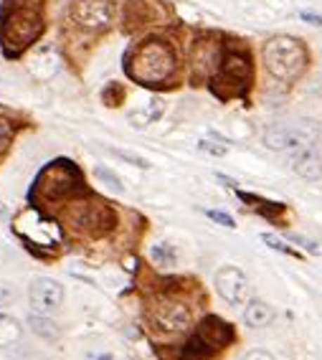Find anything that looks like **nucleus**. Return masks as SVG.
Returning a JSON list of instances; mask_svg holds the SVG:
<instances>
[{"label": "nucleus", "mask_w": 322, "mask_h": 360, "mask_svg": "<svg viewBox=\"0 0 322 360\" xmlns=\"http://www.w3.org/2000/svg\"><path fill=\"white\" fill-rule=\"evenodd\" d=\"M127 74L142 86L168 82L175 71V53L165 41H145L127 56Z\"/></svg>", "instance_id": "obj_1"}, {"label": "nucleus", "mask_w": 322, "mask_h": 360, "mask_svg": "<svg viewBox=\"0 0 322 360\" xmlns=\"http://www.w3.org/2000/svg\"><path fill=\"white\" fill-rule=\"evenodd\" d=\"M41 31H44L41 8L33 6V3L11 6L6 13L0 15V41H3L11 56L26 51L28 46L41 36Z\"/></svg>", "instance_id": "obj_2"}, {"label": "nucleus", "mask_w": 322, "mask_h": 360, "mask_svg": "<svg viewBox=\"0 0 322 360\" xmlns=\"http://www.w3.org/2000/svg\"><path fill=\"white\" fill-rule=\"evenodd\" d=\"M266 71L279 82H295L307 69V49L292 36H274L262 51Z\"/></svg>", "instance_id": "obj_3"}, {"label": "nucleus", "mask_w": 322, "mask_h": 360, "mask_svg": "<svg viewBox=\"0 0 322 360\" xmlns=\"http://www.w3.org/2000/svg\"><path fill=\"white\" fill-rule=\"evenodd\" d=\"M320 140V124L315 120H300V122L292 124H279V127H271L264 132V145L274 153H282V150H302L312 148L315 142Z\"/></svg>", "instance_id": "obj_4"}, {"label": "nucleus", "mask_w": 322, "mask_h": 360, "mask_svg": "<svg viewBox=\"0 0 322 360\" xmlns=\"http://www.w3.org/2000/svg\"><path fill=\"white\" fill-rule=\"evenodd\" d=\"M79 186H82V180H79L77 167L66 160L49 162L36 178V193L46 200L64 198V195L74 193Z\"/></svg>", "instance_id": "obj_5"}, {"label": "nucleus", "mask_w": 322, "mask_h": 360, "mask_svg": "<svg viewBox=\"0 0 322 360\" xmlns=\"http://www.w3.org/2000/svg\"><path fill=\"white\" fill-rule=\"evenodd\" d=\"M249 77H252L249 58L244 53H226V58L221 61L219 77L213 79V91L224 99L241 94L249 86Z\"/></svg>", "instance_id": "obj_6"}, {"label": "nucleus", "mask_w": 322, "mask_h": 360, "mask_svg": "<svg viewBox=\"0 0 322 360\" xmlns=\"http://www.w3.org/2000/svg\"><path fill=\"white\" fill-rule=\"evenodd\" d=\"M71 221L79 231H84L86 236H104L110 233L117 224V216L112 213V208L102 200H86V203H79L71 211Z\"/></svg>", "instance_id": "obj_7"}, {"label": "nucleus", "mask_w": 322, "mask_h": 360, "mask_svg": "<svg viewBox=\"0 0 322 360\" xmlns=\"http://www.w3.org/2000/svg\"><path fill=\"white\" fill-rule=\"evenodd\" d=\"M69 13L77 28L99 33L115 18V6H112V0H74Z\"/></svg>", "instance_id": "obj_8"}, {"label": "nucleus", "mask_w": 322, "mask_h": 360, "mask_svg": "<svg viewBox=\"0 0 322 360\" xmlns=\"http://www.w3.org/2000/svg\"><path fill=\"white\" fill-rule=\"evenodd\" d=\"M150 320L157 330L165 333H183L191 328V309L183 302H175L170 297H160L155 300L150 307Z\"/></svg>", "instance_id": "obj_9"}, {"label": "nucleus", "mask_w": 322, "mask_h": 360, "mask_svg": "<svg viewBox=\"0 0 322 360\" xmlns=\"http://www.w3.org/2000/svg\"><path fill=\"white\" fill-rule=\"evenodd\" d=\"M28 302H31V312H36V315H53L64 302V287L49 277L33 279L28 287Z\"/></svg>", "instance_id": "obj_10"}, {"label": "nucleus", "mask_w": 322, "mask_h": 360, "mask_svg": "<svg viewBox=\"0 0 322 360\" xmlns=\"http://www.w3.org/2000/svg\"><path fill=\"white\" fill-rule=\"evenodd\" d=\"M216 292L231 307H241L246 302V295H249L246 274L238 266H224V269H219L216 271Z\"/></svg>", "instance_id": "obj_11"}, {"label": "nucleus", "mask_w": 322, "mask_h": 360, "mask_svg": "<svg viewBox=\"0 0 322 360\" xmlns=\"http://www.w3.org/2000/svg\"><path fill=\"white\" fill-rule=\"evenodd\" d=\"M208 350H219V347L228 345L233 340V330L228 322H224L221 317H206V320L200 322L198 335H195Z\"/></svg>", "instance_id": "obj_12"}, {"label": "nucleus", "mask_w": 322, "mask_h": 360, "mask_svg": "<svg viewBox=\"0 0 322 360\" xmlns=\"http://www.w3.org/2000/svg\"><path fill=\"white\" fill-rule=\"evenodd\" d=\"M221 64V49L219 44H213V41H200L195 44V51H193V79H203L208 77L216 66Z\"/></svg>", "instance_id": "obj_13"}, {"label": "nucleus", "mask_w": 322, "mask_h": 360, "mask_svg": "<svg viewBox=\"0 0 322 360\" xmlns=\"http://www.w3.org/2000/svg\"><path fill=\"white\" fill-rule=\"evenodd\" d=\"M290 162H292V170H295L300 178H304V180L322 178V158L315 148L295 150V155H292Z\"/></svg>", "instance_id": "obj_14"}, {"label": "nucleus", "mask_w": 322, "mask_h": 360, "mask_svg": "<svg viewBox=\"0 0 322 360\" xmlns=\"http://www.w3.org/2000/svg\"><path fill=\"white\" fill-rule=\"evenodd\" d=\"M271 320H274V309H271V304L262 302V300H252V302L246 304L244 322L249 325V328L262 330V328H266V325H271Z\"/></svg>", "instance_id": "obj_15"}, {"label": "nucleus", "mask_w": 322, "mask_h": 360, "mask_svg": "<svg viewBox=\"0 0 322 360\" xmlns=\"http://www.w3.org/2000/svg\"><path fill=\"white\" fill-rule=\"evenodd\" d=\"M20 322L15 317L6 315V312H0V347H8L13 345V342L20 340Z\"/></svg>", "instance_id": "obj_16"}, {"label": "nucleus", "mask_w": 322, "mask_h": 360, "mask_svg": "<svg viewBox=\"0 0 322 360\" xmlns=\"http://www.w3.org/2000/svg\"><path fill=\"white\" fill-rule=\"evenodd\" d=\"M150 257H153V262L157 264V266H175V262H178V251H175L173 244L160 241V244H153Z\"/></svg>", "instance_id": "obj_17"}, {"label": "nucleus", "mask_w": 322, "mask_h": 360, "mask_svg": "<svg viewBox=\"0 0 322 360\" xmlns=\"http://www.w3.org/2000/svg\"><path fill=\"white\" fill-rule=\"evenodd\" d=\"M28 325H31L33 333L41 335V338H46V340H53V338H58L56 322L46 320V315H36V312H31V317H28Z\"/></svg>", "instance_id": "obj_18"}, {"label": "nucleus", "mask_w": 322, "mask_h": 360, "mask_svg": "<svg viewBox=\"0 0 322 360\" xmlns=\"http://www.w3.org/2000/svg\"><path fill=\"white\" fill-rule=\"evenodd\" d=\"M33 64H56V53H53V49H41V51L36 53V56H33ZM31 71L39 79H44V74L39 71V66H31ZM53 74H56V71H53L51 66H49V71H46V79L53 77Z\"/></svg>", "instance_id": "obj_19"}, {"label": "nucleus", "mask_w": 322, "mask_h": 360, "mask_svg": "<svg viewBox=\"0 0 322 360\" xmlns=\"http://www.w3.org/2000/svg\"><path fill=\"white\" fill-rule=\"evenodd\" d=\"M94 178L102 180L104 186L110 188V191H115V193H122V191H124L122 180H120V175L112 173L110 167H94Z\"/></svg>", "instance_id": "obj_20"}, {"label": "nucleus", "mask_w": 322, "mask_h": 360, "mask_svg": "<svg viewBox=\"0 0 322 360\" xmlns=\"http://www.w3.org/2000/svg\"><path fill=\"white\" fill-rule=\"evenodd\" d=\"M102 99H104L107 107H120L122 99H124V89L120 86V84H110V86L102 91Z\"/></svg>", "instance_id": "obj_21"}, {"label": "nucleus", "mask_w": 322, "mask_h": 360, "mask_svg": "<svg viewBox=\"0 0 322 360\" xmlns=\"http://www.w3.org/2000/svg\"><path fill=\"white\" fill-rule=\"evenodd\" d=\"M11 140H13V127H11L6 117H0V153H6Z\"/></svg>", "instance_id": "obj_22"}, {"label": "nucleus", "mask_w": 322, "mask_h": 360, "mask_svg": "<svg viewBox=\"0 0 322 360\" xmlns=\"http://www.w3.org/2000/svg\"><path fill=\"white\" fill-rule=\"evenodd\" d=\"M112 153L120 158V160L129 162V165H135V167H150V162L145 160V158H140V155H132V153H124V150H112Z\"/></svg>", "instance_id": "obj_23"}, {"label": "nucleus", "mask_w": 322, "mask_h": 360, "mask_svg": "<svg viewBox=\"0 0 322 360\" xmlns=\"http://www.w3.org/2000/svg\"><path fill=\"white\" fill-rule=\"evenodd\" d=\"M206 216L211 221H216V224H221V226H226V229H236V221L228 216V213H224V211H206Z\"/></svg>", "instance_id": "obj_24"}, {"label": "nucleus", "mask_w": 322, "mask_h": 360, "mask_svg": "<svg viewBox=\"0 0 322 360\" xmlns=\"http://www.w3.org/2000/svg\"><path fill=\"white\" fill-rule=\"evenodd\" d=\"M262 241H264V244H269L271 249H277V251H282V254H292V257H295V249H292V246H287L284 241H279L277 236H271V233H264V236H262Z\"/></svg>", "instance_id": "obj_25"}, {"label": "nucleus", "mask_w": 322, "mask_h": 360, "mask_svg": "<svg viewBox=\"0 0 322 360\" xmlns=\"http://www.w3.org/2000/svg\"><path fill=\"white\" fill-rule=\"evenodd\" d=\"M15 300V290L13 284L8 282H0V307H6V304H11Z\"/></svg>", "instance_id": "obj_26"}, {"label": "nucleus", "mask_w": 322, "mask_h": 360, "mask_svg": "<svg viewBox=\"0 0 322 360\" xmlns=\"http://www.w3.org/2000/svg\"><path fill=\"white\" fill-rule=\"evenodd\" d=\"M198 148L203 150V153H211V155H226V148L224 145H216V142H211V140H200L198 142Z\"/></svg>", "instance_id": "obj_27"}, {"label": "nucleus", "mask_w": 322, "mask_h": 360, "mask_svg": "<svg viewBox=\"0 0 322 360\" xmlns=\"http://www.w3.org/2000/svg\"><path fill=\"white\" fill-rule=\"evenodd\" d=\"M300 18H302L304 23H312V26H322V15L320 13H309V11H302V13H300Z\"/></svg>", "instance_id": "obj_28"}, {"label": "nucleus", "mask_w": 322, "mask_h": 360, "mask_svg": "<svg viewBox=\"0 0 322 360\" xmlns=\"http://www.w3.org/2000/svg\"><path fill=\"white\" fill-rule=\"evenodd\" d=\"M244 360H274V358H271L266 350H254V353H249Z\"/></svg>", "instance_id": "obj_29"}, {"label": "nucleus", "mask_w": 322, "mask_h": 360, "mask_svg": "<svg viewBox=\"0 0 322 360\" xmlns=\"http://www.w3.org/2000/svg\"><path fill=\"white\" fill-rule=\"evenodd\" d=\"M91 360H112V355H97V358H91Z\"/></svg>", "instance_id": "obj_30"}]
</instances>
